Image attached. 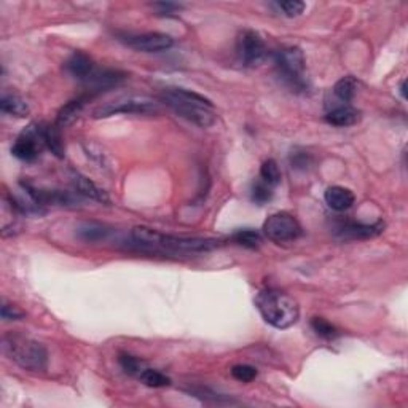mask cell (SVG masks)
Instances as JSON below:
<instances>
[{
    "mask_svg": "<svg viewBox=\"0 0 408 408\" xmlns=\"http://www.w3.org/2000/svg\"><path fill=\"white\" fill-rule=\"evenodd\" d=\"M131 238L134 245L139 249H144V251L174 254V256H179V254H203L219 246V241L209 240V238L164 235V233L147 229V227L132 229Z\"/></svg>",
    "mask_w": 408,
    "mask_h": 408,
    "instance_id": "1",
    "label": "cell"
},
{
    "mask_svg": "<svg viewBox=\"0 0 408 408\" xmlns=\"http://www.w3.org/2000/svg\"><path fill=\"white\" fill-rule=\"evenodd\" d=\"M161 103L199 128H209L215 123L213 103L195 91L184 88H166L161 93Z\"/></svg>",
    "mask_w": 408,
    "mask_h": 408,
    "instance_id": "2",
    "label": "cell"
},
{
    "mask_svg": "<svg viewBox=\"0 0 408 408\" xmlns=\"http://www.w3.org/2000/svg\"><path fill=\"white\" fill-rule=\"evenodd\" d=\"M257 310L265 322L276 328H289L300 317V306L292 296L276 289L262 290L256 299Z\"/></svg>",
    "mask_w": 408,
    "mask_h": 408,
    "instance_id": "3",
    "label": "cell"
},
{
    "mask_svg": "<svg viewBox=\"0 0 408 408\" xmlns=\"http://www.w3.org/2000/svg\"><path fill=\"white\" fill-rule=\"evenodd\" d=\"M2 349L10 360L29 372H45L48 367V353L44 344L33 338L10 333L3 337Z\"/></svg>",
    "mask_w": 408,
    "mask_h": 408,
    "instance_id": "4",
    "label": "cell"
},
{
    "mask_svg": "<svg viewBox=\"0 0 408 408\" xmlns=\"http://www.w3.org/2000/svg\"><path fill=\"white\" fill-rule=\"evenodd\" d=\"M274 66H276L281 80L292 91H305L308 88V82L305 77V56L300 48L287 46V48L276 51Z\"/></svg>",
    "mask_w": 408,
    "mask_h": 408,
    "instance_id": "5",
    "label": "cell"
},
{
    "mask_svg": "<svg viewBox=\"0 0 408 408\" xmlns=\"http://www.w3.org/2000/svg\"><path fill=\"white\" fill-rule=\"evenodd\" d=\"M160 112V104L155 99L147 96H130L121 98L116 100L99 105L94 110V118H107V116L118 115V114H137V115H150Z\"/></svg>",
    "mask_w": 408,
    "mask_h": 408,
    "instance_id": "6",
    "label": "cell"
},
{
    "mask_svg": "<svg viewBox=\"0 0 408 408\" xmlns=\"http://www.w3.org/2000/svg\"><path fill=\"white\" fill-rule=\"evenodd\" d=\"M263 233L273 242H289L301 236V225L292 214L276 213L269 215L263 224Z\"/></svg>",
    "mask_w": 408,
    "mask_h": 408,
    "instance_id": "7",
    "label": "cell"
},
{
    "mask_svg": "<svg viewBox=\"0 0 408 408\" xmlns=\"http://www.w3.org/2000/svg\"><path fill=\"white\" fill-rule=\"evenodd\" d=\"M45 145L44 134H42V123L29 125L15 141L12 147L13 157L23 161H34L40 155L42 148Z\"/></svg>",
    "mask_w": 408,
    "mask_h": 408,
    "instance_id": "8",
    "label": "cell"
},
{
    "mask_svg": "<svg viewBox=\"0 0 408 408\" xmlns=\"http://www.w3.org/2000/svg\"><path fill=\"white\" fill-rule=\"evenodd\" d=\"M238 55L245 66L257 67L267 57V45L256 30H245L238 39Z\"/></svg>",
    "mask_w": 408,
    "mask_h": 408,
    "instance_id": "9",
    "label": "cell"
},
{
    "mask_svg": "<svg viewBox=\"0 0 408 408\" xmlns=\"http://www.w3.org/2000/svg\"><path fill=\"white\" fill-rule=\"evenodd\" d=\"M130 48L142 53H161L171 48L174 40L171 35L161 33H145V34H128L120 39Z\"/></svg>",
    "mask_w": 408,
    "mask_h": 408,
    "instance_id": "10",
    "label": "cell"
},
{
    "mask_svg": "<svg viewBox=\"0 0 408 408\" xmlns=\"http://www.w3.org/2000/svg\"><path fill=\"white\" fill-rule=\"evenodd\" d=\"M384 231V224L378 222V224H359V222H338L333 227V233L338 240L342 241H354V240H369V238L378 236L380 233Z\"/></svg>",
    "mask_w": 408,
    "mask_h": 408,
    "instance_id": "11",
    "label": "cell"
},
{
    "mask_svg": "<svg viewBox=\"0 0 408 408\" xmlns=\"http://www.w3.org/2000/svg\"><path fill=\"white\" fill-rule=\"evenodd\" d=\"M64 69L69 76L82 82H87L88 78L93 76V72L96 71L91 57L83 51L72 53V55L69 56V60L64 62Z\"/></svg>",
    "mask_w": 408,
    "mask_h": 408,
    "instance_id": "12",
    "label": "cell"
},
{
    "mask_svg": "<svg viewBox=\"0 0 408 408\" xmlns=\"http://www.w3.org/2000/svg\"><path fill=\"white\" fill-rule=\"evenodd\" d=\"M126 78V73L120 71H114V69H103V71H94L93 76L88 78L87 83L89 87V91H105L120 85Z\"/></svg>",
    "mask_w": 408,
    "mask_h": 408,
    "instance_id": "13",
    "label": "cell"
},
{
    "mask_svg": "<svg viewBox=\"0 0 408 408\" xmlns=\"http://www.w3.org/2000/svg\"><path fill=\"white\" fill-rule=\"evenodd\" d=\"M72 185L76 188V192L82 196H87V198H91L98 203H110L107 193L104 192L103 188H99L93 180H89L88 177H85L80 172H72L71 176Z\"/></svg>",
    "mask_w": 408,
    "mask_h": 408,
    "instance_id": "14",
    "label": "cell"
},
{
    "mask_svg": "<svg viewBox=\"0 0 408 408\" xmlns=\"http://www.w3.org/2000/svg\"><path fill=\"white\" fill-rule=\"evenodd\" d=\"M324 199L327 206L337 213H343L348 211L354 204V193L349 188L340 187V185H333L326 190Z\"/></svg>",
    "mask_w": 408,
    "mask_h": 408,
    "instance_id": "15",
    "label": "cell"
},
{
    "mask_svg": "<svg viewBox=\"0 0 408 408\" xmlns=\"http://www.w3.org/2000/svg\"><path fill=\"white\" fill-rule=\"evenodd\" d=\"M360 120V112L357 109L351 107V105L343 104L338 105V107L332 109L330 112L326 115V121L333 126H338V128H346V126L356 125Z\"/></svg>",
    "mask_w": 408,
    "mask_h": 408,
    "instance_id": "16",
    "label": "cell"
},
{
    "mask_svg": "<svg viewBox=\"0 0 408 408\" xmlns=\"http://www.w3.org/2000/svg\"><path fill=\"white\" fill-rule=\"evenodd\" d=\"M110 231L112 230L107 225L99 224V222H82L77 227L76 236L83 242H100L107 240Z\"/></svg>",
    "mask_w": 408,
    "mask_h": 408,
    "instance_id": "17",
    "label": "cell"
},
{
    "mask_svg": "<svg viewBox=\"0 0 408 408\" xmlns=\"http://www.w3.org/2000/svg\"><path fill=\"white\" fill-rule=\"evenodd\" d=\"M87 100H88L87 96L69 100L66 105H62V107L60 109V112H57L56 115L55 123L60 126V128H67V126H71L83 112Z\"/></svg>",
    "mask_w": 408,
    "mask_h": 408,
    "instance_id": "18",
    "label": "cell"
},
{
    "mask_svg": "<svg viewBox=\"0 0 408 408\" xmlns=\"http://www.w3.org/2000/svg\"><path fill=\"white\" fill-rule=\"evenodd\" d=\"M42 134H44L45 147H48V150L53 155L57 158H64V142H62L61 128L56 123L53 125H42Z\"/></svg>",
    "mask_w": 408,
    "mask_h": 408,
    "instance_id": "19",
    "label": "cell"
},
{
    "mask_svg": "<svg viewBox=\"0 0 408 408\" xmlns=\"http://www.w3.org/2000/svg\"><path fill=\"white\" fill-rule=\"evenodd\" d=\"M0 110L3 114L19 116L23 118L29 114V104L26 100L18 96V94H3L2 99H0Z\"/></svg>",
    "mask_w": 408,
    "mask_h": 408,
    "instance_id": "20",
    "label": "cell"
},
{
    "mask_svg": "<svg viewBox=\"0 0 408 408\" xmlns=\"http://www.w3.org/2000/svg\"><path fill=\"white\" fill-rule=\"evenodd\" d=\"M356 93H357V80L351 76L340 78V80L335 83V87H333V94H335L340 100H343V103H349V100H353L354 96H356Z\"/></svg>",
    "mask_w": 408,
    "mask_h": 408,
    "instance_id": "21",
    "label": "cell"
},
{
    "mask_svg": "<svg viewBox=\"0 0 408 408\" xmlns=\"http://www.w3.org/2000/svg\"><path fill=\"white\" fill-rule=\"evenodd\" d=\"M139 380L148 388H166V386L171 384V380L158 370L153 369H144L142 373L139 375Z\"/></svg>",
    "mask_w": 408,
    "mask_h": 408,
    "instance_id": "22",
    "label": "cell"
},
{
    "mask_svg": "<svg viewBox=\"0 0 408 408\" xmlns=\"http://www.w3.org/2000/svg\"><path fill=\"white\" fill-rule=\"evenodd\" d=\"M233 241L242 247L257 249L262 242V236L254 230H240L233 235Z\"/></svg>",
    "mask_w": 408,
    "mask_h": 408,
    "instance_id": "23",
    "label": "cell"
},
{
    "mask_svg": "<svg viewBox=\"0 0 408 408\" xmlns=\"http://www.w3.org/2000/svg\"><path fill=\"white\" fill-rule=\"evenodd\" d=\"M260 179L274 188L281 182V171L278 163L274 160L263 161L260 168Z\"/></svg>",
    "mask_w": 408,
    "mask_h": 408,
    "instance_id": "24",
    "label": "cell"
},
{
    "mask_svg": "<svg viewBox=\"0 0 408 408\" xmlns=\"http://www.w3.org/2000/svg\"><path fill=\"white\" fill-rule=\"evenodd\" d=\"M272 196H273V187H272V185L263 182L262 179L257 180V182H254L252 192H251V198H252L254 203L265 204V203H268L269 199H272Z\"/></svg>",
    "mask_w": 408,
    "mask_h": 408,
    "instance_id": "25",
    "label": "cell"
},
{
    "mask_svg": "<svg viewBox=\"0 0 408 408\" xmlns=\"http://www.w3.org/2000/svg\"><path fill=\"white\" fill-rule=\"evenodd\" d=\"M118 364L120 367L125 370L126 373L130 375H137L139 376L142 373V370H144V362H142L141 359H137L134 356H131V354H126V353H121L118 356Z\"/></svg>",
    "mask_w": 408,
    "mask_h": 408,
    "instance_id": "26",
    "label": "cell"
},
{
    "mask_svg": "<svg viewBox=\"0 0 408 408\" xmlns=\"http://www.w3.org/2000/svg\"><path fill=\"white\" fill-rule=\"evenodd\" d=\"M311 328L322 338H333V337L338 335L337 327L330 324V322L324 319V317H312Z\"/></svg>",
    "mask_w": 408,
    "mask_h": 408,
    "instance_id": "27",
    "label": "cell"
},
{
    "mask_svg": "<svg viewBox=\"0 0 408 408\" xmlns=\"http://www.w3.org/2000/svg\"><path fill=\"white\" fill-rule=\"evenodd\" d=\"M231 376L236 381H241V383H251V381L256 380L257 370L256 367L247 364H238L231 369Z\"/></svg>",
    "mask_w": 408,
    "mask_h": 408,
    "instance_id": "28",
    "label": "cell"
},
{
    "mask_svg": "<svg viewBox=\"0 0 408 408\" xmlns=\"http://www.w3.org/2000/svg\"><path fill=\"white\" fill-rule=\"evenodd\" d=\"M278 7L285 17L295 18V17H300V15L305 12L306 3L300 2V0H285V2H279Z\"/></svg>",
    "mask_w": 408,
    "mask_h": 408,
    "instance_id": "29",
    "label": "cell"
},
{
    "mask_svg": "<svg viewBox=\"0 0 408 408\" xmlns=\"http://www.w3.org/2000/svg\"><path fill=\"white\" fill-rule=\"evenodd\" d=\"M2 317L5 321H18L21 317H24V312L18 310L17 306L7 303V301H3L2 303Z\"/></svg>",
    "mask_w": 408,
    "mask_h": 408,
    "instance_id": "30",
    "label": "cell"
},
{
    "mask_svg": "<svg viewBox=\"0 0 408 408\" xmlns=\"http://www.w3.org/2000/svg\"><path fill=\"white\" fill-rule=\"evenodd\" d=\"M290 161H292V168L296 169H306L311 163V157L306 152H292L290 155Z\"/></svg>",
    "mask_w": 408,
    "mask_h": 408,
    "instance_id": "31",
    "label": "cell"
},
{
    "mask_svg": "<svg viewBox=\"0 0 408 408\" xmlns=\"http://www.w3.org/2000/svg\"><path fill=\"white\" fill-rule=\"evenodd\" d=\"M158 10V15H166V17H169V15L176 13L177 10H180V5L177 3H155L153 5Z\"/></svg>",
    "mask_w": 408,
    "mask_h": 408,
    "instance_id": "32",
    "label": "cell"
},
{
    "mask_svg": "<svg viewBox=\"0 0 408 408\" xmlns=\"http://www.w3.org/2000/svg\"><path fill=\"white\" fill-rule=\"evenodd\" d=\"M405 85H407V82H405V80L400 83V94H402V98H404V99L407 98V89H405Z\"/></svg>",
    "mask_w": 408,
    "mask_h": 408,
    "instance_id": "33",
    "label": "cell"
}]
</instances>
